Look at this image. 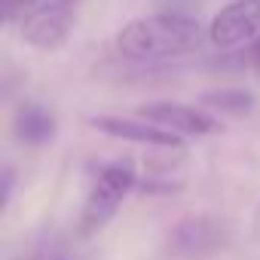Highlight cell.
Wrapping results in <instances>:
<instances>
[{
    "label": "cell",
    "mask_w": 260,
    "mask_h": 260,
    "mask_svg": "<svg viewBox=\"0 0 260 260\" xmlns=\"http://www.w3.org/2000/svg\"><path fill=\"white\" fill-rule=\"evenodd\" d=\"M10 193H13V169H4V205L10 202Z\"/></svg>",
    "instance_id": "cell-11"
},
{
    "label": "cell",
    "mask_w": 260,
    "mask_h": 260,
    "mask_svg": "<svg viewBox=\"0 0 260 260\" xmlns=\"http://www.w3.org/2000/svg\"><path fill=\"white\" fill-rule=\"evenodd\" d=\"M31 10V0H0V16L4 22H16V19H25V13Z\"/></svg>",
    "instance_id": "cell-10"
},
{
    "label": "cell",
    "mask_w": 260,
    "mask_h": 260,
    "mask_svg": "<svg viewBox=\"0 0 260 260\" xmlns=\"http://www.w3.org/2000/svg\"><path fill=\"white\" fill-rule=\"evenodd\" d=\"M236 239V230L226 217L217 214H193L172 226L166 239V254L172 260H208L226 251Z\"/></svg>",
    "instance_id": "cell-2"
},
{
    "label": "cell",
    "mask_w": 260,
    "mask_h": 260,
    "mask_svg": "<svg viewBox=\"0 0 260 260\" xmlns=\"http://www.w3.org/2000/svg\"><path fill=\"white\" fill-rule=\"evenodd\" d=\"M74 10L71 0H40L22 19V40L34 49H58L71 28H74Z\"/></svg>",
    "instance_id": "cell-4"
},
{
    "label": "cell",
    "mask_w": 260,
    "mask_h": 260,
    "mask_svg": "<svg viewBox=\"0 0 260 260\" xmlns=\"http://www.w3.org/2000/svg\"><path fill=\"white\" fill-rule=\"evenodd\" d=\"M138 116L166 128V132H175V135H193V138H202V135H214L220 132V122L211 116V113H202L190 104H181V101H150V104H141L138 107Z\"/></svg>",
    "instance_id": "cell-6"
},
{
    "label": "cell",
    "mask_w": 260,
    "mask_h": 260,
    "mask_svg": "<svg viewBox=\"0 0 260 260\" xmlns=\"http://www.w3.org/2000/svg\"><path fill=\"white\" fill-rule=\"evenodd\" d=\"M58 125H55V116L37 104V101H22L13 113V135L19 144L25 147H43L55 138Z\"/></svg>",
    "instance_id": "cell-8"
},
{
    "label": "cell",
    "mask_w": 260,
    "mask_h": 260,
    "mask_svg": "<svg viewBox=\"0 0 260 260\" xmlns=\"http://www.w3.org/2000/svg\"><path fill=\"white\" fill-rule=\"evenodd\" d=\"M202 37L205 31L196 19L181 13H156L122 25V31L116 34V49L128 61L147 64L190 55L202 46Z\"/></svg>",
    "instance_id": "cell-1"
},
{
    "label": "cell",
    "mask_w": 260,
    "mask_h": 260,
    "mask_svg": "<svg viewBox=\"0 0 260 260\" xmlns=\"http://www.w3.org/2000/svg\"><path fill=\"white\" fill-rule=\"evenodd\" d=\"M132 187H135L132 162H122V159L107 162L98 172V178H95V184L86 196V205H83V214H80V236H86V239L98 236L113 220V214L119 211L122 199L132 193Z\"/></svg>",
    "instance_id": "cell-3"
},
{
    "label": "cell",
    "mask_w": 260,
    "mask_h": 260,
    "mask_svg": "<svg viewBox=\"0 0 260 260\" xmlns=\"http://www.w3.org/2000/svg\"><path fill=\"white\" fill-rule=\"evenodd\" d=\"M92 128L110 135V138H122L132 144H147V147H162V150H181L184 141L175 132L147 122V119H128V116H92L89 119Z\"/></svg>",
    "instance_id": "cell-7"
},
{
    "label": "cell",
    "mask_w": 260,
    "mask_h": 260,
    "mask_svg": "<svg viewBox=\"0 0 260 260\" xmlns=\"http://www.w3.org/2000/svg\"><path fill=\"white\" fill-rule=\"evenodd\" d=\"M248 58H251V64H257V68H260V37L248 46Z\"/></svg>",
    "instance_id": "cell-12"
},
{
    "label": "cell",
    "mask_w": 260,
    "mask_h": 260,
    "mask_svg": "<svg viewBox=\"0 0 260 260\" xmlns=\"http://www.w3.org/2000/svg\"><path fill=\"white\" fill-rule=\"evenodd\" d=\"M202 104L223 110V113H248L254 107V95L245 89H220V92H205Z\"/></svg>",
    "instance_id": "cell-9"
},
{
    "label": "cell",
    "mask_w": 260,
    "mask_h": 260,
    "mask_svg": "<svg viewBox=\"0 0 260 260\" xmlns=\"http://www.w3.org/2000/svg\"><path fill=\"white\" fill-rule=\"evenodd\" d=\"M260 37V0H233L208 25V40L220 49L254 43Z\"/></svg>",
    "instance_id": "cell-5"
}]
</instances>
